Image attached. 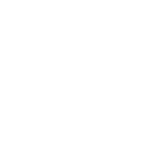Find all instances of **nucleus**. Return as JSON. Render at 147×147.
<instances>
[]
</instances>
